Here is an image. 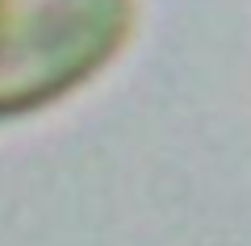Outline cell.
Masks as SVG:
<instances>
[{
    "label": "cell",
    "instance_id": "cell-1",
    "mask_svg": "<svg viewBox=\"0 0 251 246\" xmlns=\"http://www.w3.org/2000/svg\"><path fill=\"white\" fill-rule=\"evenodd\" d=\"M138 0H0V121L67 100L130 46Z\"/></svg>",
    "mask_w": 251,
    "mask_h": 246
}]
</instances>
